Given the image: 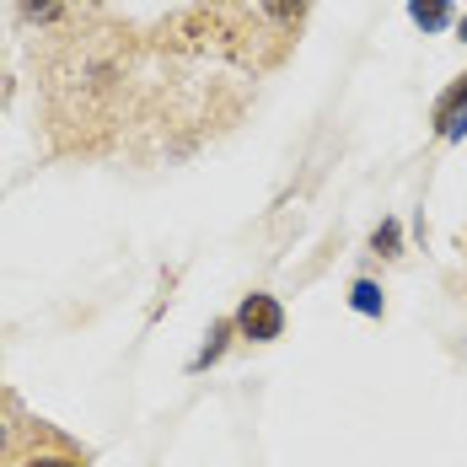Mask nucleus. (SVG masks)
I'll return each mask as SVG.
<instances>
[{
    "mask_svg": "<svg viewBox=\"0 0 467 467\" xmlns=\"http://www.w3.org/2000/svg\"><path fill=\"white\" fill-rule=\"evenodd\" d=\"M457 113H467V76H457V87L435 102V135H441V130H446Z\"/></svg>",
    "mask_w": 467,
    "mask_h": 467,
    "instance_id": "obj_8",
    "label": "nucleus"
},
{
    "mask_svg": "<svg viewBox=\"0 0 467 467\" xmlns=\"http://www.w3.org/2000/svg\"><path fill=\"white\" fill-rule=\"evenodd\" d=\"M371 247L381 253V258H398V221H381L371 236Z\"/></svg>",
    "mask_w": 467,
    "mask_h": 467,
    "instance_id": "obj_11",
    "label": "nucleus"
},
{
    "mask_svg": "<svg viewBox=\"0 0 467 467\" xmlns=\"http://www.w3.org/2000/svg\"><path fill=\"white\" fill-rule=\"evenodd\" d=\"M409 16H414V27H424V33H441L451 22V0H409Z\"/></svg>",
    "mask_w": 467,
    "mask_h": 467,
    "instance_id": "obj_7",
    "label": "nucleus"
},
{
    "mask_svg": "<svg viewBox=\"0 0 467 467\" xmlns=\"http://www.w3.org/2000/svg\"><path fill=\"white\" fill-rule=\"evenodd\" d=\"M457 33H462V38H467V16H462V27H457Z\"/></svg>",
    "mask_w": 467,
    "mask_h": 467,
    "instance_id": "obj_12",
    "label": "nucleus"
},
{
    "mask_svg": "<svg viewBox=\"0 0 467 467\" xmlns=\"http://www.w3.org/2000/svg\"><path fill=\"white\" fill-rule=\"evenodd\" d=\"M232 327H236V323H215V327H210V344L193 355V366H188V371H204V366H215V360L226 355V338H232Z\"/></svg>",
    "mask_w": 467,
    "mask_h": 467,
    "instance_id": "obj_9",
    "label": "nucleus"
},
{
    "mask_svg": "<svg viewBox=\"0 0 467 467\" xmlns=\"http://www.w3.org/2000/svg\"><path fill=\"white\" fill-rule=\"evenodd\" d=\"M306 11H312V0H204L188 16L204 22L199 38H210L221 54L264 70V65H280L285 48L301 38Z\"/></svg>",
    "mask_w": 467,
    "mask_h": 467,
    "instance_id": "obj_2",
    "label": "nucleus"
},
{
    "mask_svg": "<svg viewBox=\"0 0 467 467\" xmlns=\"http://www.w3.org/2000/svg\"><path fill=\"white\" fill-rule=\"evenodd\" d=\"M48 435V424H38V420H27L11 398H0V467H16L33 446H44Z\"/></svg>",
    "mask_w": 467,
    "mask_h": 467,
    "instance_id": "obj_3",
    "label": "nucleus"
},
{
    "mask_svg": "<svg viewBox=\"0 0 467 467\" xmlns=\"http://www.w3.org/2000/svg\"><path fill=\"white\" fill-rule=\"evenodd\" d=\"M236 333L247 338V344H275L285 333V306L275 296H264V290H253V296H242V306H236Z\"/></svg>",
    "mask_w": 467,
    "mask_h": 467,
    "instance_id": "obj_4",
    "label": "nucleus"
},
{
    "mask_svg": "<svg viewBox=\"0 0 467 467\" xmlns=\"http://www.w3.org/2000/svg\"><path fill=\"white\" fill-rule=\"evenodd\" d=\"M140 38L119 22H65L33 48L38 113L54 150H102L124 130L140 81Z\"/></svg>",
    "mask_w": 467,
    "mask_h": 467,
    "instance_id": "obj_1",
    "label": "nucleus"
},
{
    "mask_svg": "<svg viewBox=\"0 0 467 467\" xmlns=\"http://www.w3.org/2000/svg\"><path fill=\"white\" fill-rule=\"evenodd\" d=\"M102 0H16V16L27 22V27H44V33H54V27H65V22H87Z\"/></svg>",
    "mask_w": 467,
    "mask_h": 467,
    "instance_id": "obj_5",
    "label": "nucleus"
},
{
    "mask_svg": "<svg viewBox=\"0 0 467 467\" xmlns=\"http://www.w3.org/2000/svg\"><path fill=\"white\" fill-rule=\"evenodd\" d=\"M16 467H87V451H76L65 435H48L44 446H33Z\"/></svg>",
    "mask_w": 467,
    "mask_h": 467,
    "instance_id": "obj_6",
    "label": "nucleus"
},
{
    "mask_svg": "<svg viewBox=\"0 0 467 467\" xmlns=\"http://www.w3.org/2000/svg\"><path fill=\"white\" fill-rule=\"evenodd\" d=\"M349 306H355V312H366V317H381V312H387V301H381V285L355 280V290H349Z\"/></svg>",
    "mask_w": 467,
    "mask_h": 467,
    "instance_id": "obj_10",
    "label": "nucleus"
}]
</instances>
